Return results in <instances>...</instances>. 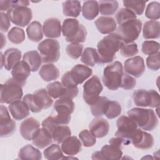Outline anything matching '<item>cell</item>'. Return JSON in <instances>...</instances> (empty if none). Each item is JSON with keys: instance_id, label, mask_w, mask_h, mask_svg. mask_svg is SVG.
<instances>
[{"instance_id": "obj_55", "label": "cell", "mask_w": 160, "mask_h": 160, "mask_svg": "<svg viewBox=\"0 0 160 160\" xmlns=\"http://www.w3.org/2000/svg\"><path fill=\"white\" fill-rule=\"evenodd\" d=\"M1 39H2V42H1V48H2L3 46H4V44H6V38L4 36L3 34L1 33Z\"/></svg>"}, {"instance_id": "obj_8", "label": "cell", "mask_w": 160, "mask_h": 160, "mask_svg": "<svg viewBox=\"0 0 160 160\" xmlns=\"http://www.w3.org/2000/svg\"><path fill=\"white\" fill-rule=\"evenodd\" d=\"M23 95L22 86L17 83L12 78L8 79L3 84H1L0 102L1 104H11L20 100Z\"/></svg>"}, {"instance_id": "obj_53", "label": "cell", "mask_w": 160, "mask_h": 160, "mask_svg": "<svg viewBox=\"0 0 160 160\" xmlns=\"http://www.w3.org/2000/svg\"><path fill=\"white\" fill-rule=\"evenodd\" d=\"M61 83L66 87L67 88H75L77 87V86L73 82L72 79H71L70 74H69V71L66 72L64 73L62 78H61Z\"/></svg>"}, {"instance_id": "obj_20", "label": "cell", "mask_w": 160, "mask_h": 160, "mask_svg": "<svg viewBox=\"0 0 160 160\" xmlns=\"http://www.w3.org/2000/svg\"><path fill=\"white\" fill-rule=\"evenodd\" d=\"M92 73V70L87 66L76 64L69 71L71 79L77 86L82 84L85 80L89 78Z\"/></svg>"}, {"instance_id": "obj_42", "label": "cell", "mask_w": 160, "mask_h": 160, "mask_svg": "<svg viewBox=\"0 0 160 160\" xmlns=\"http://www.w3.org/2000/svg\"><path fill=\"white\" fill-rule=\"evenodd\" d=\"M144 1H123V5L126 8L132 11L137 15H142L144 12L146 3Z\"/></svg>"}, {"instance_id": "obj_12", "label": "cell", "mask_w": 160, "mask_h": 160, "mask_svg": "<svg viewBox=\"0 0 160 160\" xmlns=\"http://www.w3.org/2000/svg\"><path fill=\"white\" fill-rule=\"evenodd\" d=\"M7 14L14 24L22 28L28 25L32 18L31 9L22 4L12 8L7 12Z\"/></svg>"}, {"instance_id": "obj_19", "label": "cell", "mask_w": 160, "mask_h": 160, "mask_svg": "<svg viewBox=\"0 0 160 160\" xmlns=\"http://www.w3.org/2000/svg\"><path fill=\"white\" fill-rule=\"evenodd\" d=\"M31 71L28 65L24 61H20L12 69L11 74L13 79L22 87L26 84Z\"/></svg>"}, {"instance_id": "obj_32", "label": "cell", "mask_w": 160, "mask_h": 160, "mask_svg": "<svg viewBox=\"0 0 160 160\" xmlns=\"http://www.w3.org/2000/svg\"><path fill=\"white\" fill-rule=\"evenodd\" d=\"M28 38L34 42H39L43 38V30L41 24L39 21H32L26 28Z\"/></svg>"}, {"instance_id": "obj_54", "label": "cell", "mask_w": 160, "mask_h": 160, "mask_svg": "<svg viewBox=\"0 0 160 160\" xmlns=\"http://www.w3.org/2000/svg\"><path fill=\"white\" fill-rule=\"evenodd\" d=\"M92 159H102L100 151H96L92 155Z\"/></svg>"}, {"instance_id": "obj_52", "label": "cell", "mask_w": 160, "mask_h": 160, "mask_svg": "<svg viewBox=\"0 0 160 160\" xmlns=\"http://www.w3.org/2000/svg\"><path fill=\"white\" fill-rule=\"evenodd\" d=\"M10 19L7 14H5L3 12H1V32H7L11 26Z\"/></svg>"}, {"instance_id": "obj_17", "label": "cell", "mask_w": 160, "mask_h": 160, "mask_svg": "<svg viewBox=\"0 0 160 160\" xmlns=\"http://www.w3.org/2000/svg\"><path fill=\"white\" fill-rule=\"evenodd\" d=\"M16 122L12 119L7 108L1 105L0 108V136L8 137L13 134L16 130Z\"/></svg>"}, {"instance_id": "obj_35", "label": "cell", "mask_w": 160, "mask_h": 160, "mask_svg": "<svg viewBox=\"0 0 160 160\" xmlns=\"http://www.w3.org/2000/svg\"><path fill=\"white\" fill-rule=\"evenodd\" d=\"M18 157L21 159L39 160L42 158L41 151L30 144L22 147L18 152Z\"/></svg>"}, {"instance_id": "obj_46", "label": "cell", "mask_w": 160, "mask_h": 160, "mask_svg": "<svg viewBox=\"0 0 160 160\" xmlns=\"http://www.w3.org/2000/svg\"><path fill=\"white\" fill-rule=\"evenodd\" d=\"M120 52L122 56L126 58L135 56L138 53V45L135 42L124 43L122 42L120 48Z\"/></svg>"}, {"instance_id": "obj_37", "label": "cell", "mask_w": 160, "mask_h": 160, "mask_svg": "<svg viewBox=\"0 0 160 160\" xmlns=\"http://www.w3.org/2000/svg\"><path fill=\"white\" fill-rule=\"evenodd\" d=\"M81 61L82 63L89 66H94L96 64H99V56L97 50L93 48H86L84 50Z\"/></svg>"}, {"instance_id": "obj_38", "label": "cell", "mask_w": 160, "mask_h": 160, "mask_svg": "<svg viewBox=\"0 0 160 160\" xmlns=\"http://www.w3.org/2000/svg\"><path fill=\"white\" fill-rule=\"evenodd\" d=\"M109 101L108 98L105 96H99L93 104L90 105L92 114L96 117L104 115Z\"/></svg>"}, {"instance_id": "obj_27", "label": "cell", "mask_w": 160, "mask_h": 160, "mask_svg": "<svg viewBox=\"0 0 160 160\" xmlns=\"http://www.w3.org/2000/svg\"><path fill=\"white\" fill-rule=\"evenodd\" d=\"M32 144L39 149H43L52 143V138L44 128H39L32 138Z\"/></svg>"}, {"instance_id": "obj_31", "label": "cell", "mask_w": 160, "mask_h": 160, "mask_svg": "<svg viewBox=\"0 0 160 160\" xmlns=\"http://www.w3.org/2000/svg\"><path fill=\"white\" fill-rule=\"evenodd\" d=\"M22 61L28 65L32 72L37 71L39 69L42 62L39 53L34 50L25 52L22 56Z\"/></svg>"}, {"instance_id": "obj_40", "label": "cell", "mask_w": 160, "mask_h": 160, "mask_svg": "<svg viewBox=\"0 0 160 160\" xmlns=\"http://www.w3.org/2000/svg\"><path fill=\"white\" fill-rule=\"evenodd\" d=\"M62 152H63L62 151L59 146L56 144H51L43 151L45 159L48 160L62 159L64 157Z\"/></svg>"}, {"instance_id": "obj_51", "label": "cell", "mask_w": 160, "mask_h": 160, "mask_svg": "<svg viewBox=\"0 0 160 160\" xmlns=\"http://www.w3.org/2000/svg\"><path fill=\"white\" fill-rule=\"evenodd\" d=\"M146 65L148 68L152 71H158L159 69V52L149 55L146 58Z\"/></svg>"}, {"instance_id": "obj_21", "label": "cell", "mask_w": 160, "mask_h": 160, "mask_svg": "<svg viewBox=\"0 0 160 160\" xmlns=\"http://www.w3.org/2000/svg\"><path fill=\"white\" fill-rule=\"evenodd\" d=\"M39 122L34 118H29L24 120L19 128L20 133L22 137L27 140L31 141L36 132L39 129Z\"/></svg>"}, {"instance_id": "obj_7", "label": "cell", "mask_w": 160, "mask_h": 160, "mask_svg": "<svg viewBox=\"0 0 160 160\" xmlns=\"http://www.w3.org/2000/svg\"><path fill=\"white\" fill-rule=\"evenodd\" d=\"M38 49L44 63L57 62L60 58L59 42L54 39H46L40 42Z\"/></svg>"}, {"instance_id": "obj_11", "label": "cell", "mask_w": 160, "mask_h": 160, "mask_svg": "<svg viewBox=\"0 0 160 160\" xmlns=\"http://www.w3.org/2000/svg\"><path fill=\"white\" fill-rule=\"evenodd\" d=\"M132 98L135 105L139 107L156 108L160 104L159 94L154 89H138L134 92Z\"/></svg>"}, {"instance_id": "obj_6", "label": "cell", "mask_w": 160, "mask_h": 160, "mask_svg": "<svg viewBox=\"0 0 160 160\" xmlns=\"http://www.w3.org/2000/svg\"><path fill=\"white\" fill-rule=\"evenodd\" d=\"M122 74L123 67L121 62L115 61L108 65L103 71L102 79L104 85L109 90H118L120 86Z\"/></svg>"}, {"instance_id": "obj_43", "label": "cell", "mask_w": 160, "mask_h": 160, "mask_svg": "<svg viewBox=\"0 0 160 160\" xmlns=\"http://www.w3.org/2000/svg\"><path fill=\"white\" fill-rule=\"evenodd\" d=\"M9 40L13 44H19L25 39V32L24 30L18 27H13L8 33Z\"/></svg>"}, {"instance_id": "obj_24", "label": "cell", "mask_w": 160, "mask_h": 160, "mask_svg": "<svg viewBox=\"0 0 160 160\" xmlns=\"http://www.w3.org/2000/svg\"><path fill=\"white\" fill-rule=\"evenodd\" d=\"M8 108L11 116L15 120H22L29 115V109L23 100H18L9 104Z\"/></svg>"}, {"instance_id": "obj_1", "label": "cell", "mask_w": 160, "mask_h": 160, "mask_svg": "<svg viewBox=\"0 0 160 160\" xmlns=\"http://www.w3.org/2000/svg\"><path fill=\"white\" fill-rule=\"evenodd\" d=\"M122 42L116 33L109 34L100 40L97 44L99 64L112 62L120 49Z\"/></svg>"}, {"instance_id": "obj_25", "label": "cell", "mask_w": 160, "mask_h": 160, "mask_svg": "<svg viewBox=\"0 0 160 160\" xmlns=\"http://www.w3.org/2000/svg\"><path fill=\"white\" fill-rule=\"evenodd\" d=\"M94 24L98 31L102 34H111L117 28L115 19L109 16H100L95 21Z\"/></svg>"}, {"instance_id": "obj_15", "label": "cell", "mask_w": 160, "mask_h": 160, "mask_svg": "<svg viewBox=\"0 0 160 160\" xmlns=\"http://www.w3.org/2000/svg\"><path fill=\"white\" fill-rule=\"evenodd\" d=\"M116 124L118 131L115 133V136L123 139L129 144V138L138 126L129 116H120L117 120Z\"/></svg>"}, {"instance_id": "obj_30", "label": "cell", "mask_w": 160, "mask_h": 160, "mask_svg": "<svg viewBox=\"0 0 160 160\" xmlns=\"http://www.w3.org/2000/svg\"><path fill=\"white\" fill-rule=\"evenodd\" d=\"M39 74L40 77L46 82L57 79L59 76V69L51 63L42 65L39 71Z\"/></svg>"}, {"instance_id": "obj_50", "label": "cell", "mask_w": 160, "mask_h": 160, "mask_svg": "<svg viewBox=\"0 0 160 160\" xmlns=\"http://www.w3.org/2000/svg\"><path fill=\"white\" fill-rule=\"evenodd\" d=\"M136 84V80L135 78L126 73L122 74L119 88H121L125 90H129L133 89Z\"/></svg>"}, {"instance_id": "obj_36", "label": "cell", "mask_w": 160, "mask_h": 160, "mask_svg": "<svg viewBox=\"0 0 160 160\" xmlns=\"http://www.w3.org/2000/svg\"><path fill=\"white\" fill-rule=\"evenodd\" d=\"M81 11V2L79 1H66L62 3V12L64 16L77 18Z\"/></svg>"}, {"instance_id": "obj_39", "label": "cell", "mask_w": 160, "mask_h": 160, "mask_svg": "<svg viewBox=\"0 0 160 160\" xmlns=\"http://www.w3.org/2000/svg\"><path fill=\"white\" fill-rule=\"evenodd\" d=\"M99 11L102 15L111 16L117 11L119 3L117 1H99Z\"/></svg>"}, {"instance_id": "obj_16", "label": "cell", "mask_w": 160, "mask_h": 160, "mask_svg": "<svg viewBox=\"0 0 160 160\" xmlns=\"http://www.w3.org/2000/svg\"><path fill=\"white\" fill-rule=\"evenodd\" d=\"M130 143L140 149H149L151 148L154 143L153 136L140 129H136L129 138Z\"/></svg>"}, {"instance_id": "obj_5", "label": "cell", "mask_w": 160, "mask_h": 160, "mask_svg": "<svg viewBox=\"0 0 160 160\" xmlns=\"http://www.w3.org/2000/svg\"><path fill=\"white\" fill-rule=\"evenodd\" d=\"M141 28L142 22L136 18L127 21L119 25L115 33L122 42L132 43L138 38Z\"/></svg>"}, {"instance_id": "obj_33", "label": "cell", "mask_w": 160, "mask_h": 160, "mask_svg": "<svg viewBox=\"0 0 160 160\" xmlns=\"http://www.w3.org/2000/svg\"><path fill=\"white\" fill-rule=\"evenodd\" d=\"M99 4L96 1H86L83 2L82 12L87 20H92L99 14Z\"/></svg>"}, {"instance_id": "obj_22", "label": "cell", "mask_w": 160, "mask_h": 160, "mask_svg": "<svg viewBox=\"0 0 160 160\" xmlns=\"http://www.w3.org/2000/svg\"><path fill=\"white\" fill-rule=\"evenodd\" d=\"M42 30L45 36L49 39L59 38L62 32L61 21L56 18H49L44 22Z\"/></svg>"}, {"instance_id": "obj_29", "label": "cell", "mask_w": 160, "mask_h": 160, "mask_svg": "<svg viewBox=\"0 0 160 160\" xmlns=\"http://www.w3.org/2000/svg\"><path fill=\"white\" fill-rule=\"evenodd\" d=\"M143 37L146 39H157L160 37V23L158 21H148L142 28Z\"/></svg>"}, {"instance_id": "obj_56", "label": "cell", "mask_w": 160, "mask_h": 160, "mask_svg": "<svg viewBox=\"0 0 160 160\" xmlns=\"http://www.w3.org/2000/svg\"><path fill=\"white\" fill-rule=\"evenodd\" d=\"M4 66V55L2 52H1V68L2 69Z\"/></svg>"}, {"instance_id": "obj_4", "label": "cell", "mask_w": 160, "mask_h": 160, "mask_svg": "<svg viewBox=\"0 0 160 160\" xmlns=\"http://www.w3.org/2000/svg\"><path fill=\"white\" fill-rule=\"evenodd\" d=\"M22 100L26 103L29 110L35 113L50 108L53 103L52 99L44 88L36 90L33 94H26Z\"/></svg>"}, {"instance_id": "obj_28", "label": "cell", "mask_w": 160, "mask_h": 160, "mask_svg": "<svg viewBox=\"0 0 160 160\" xmlns=\"http://www.w3.org/2000/svg\"><path fill=\"white\" fill-rule=\"evenodd\" d=\"M21 52L17 48L8 49L4 53V67L7 71L11 70L20 61Z\"/></svg>"}, {"instance_id": "obj_14", "label": "cell", "mask_w": 160, "mask_h": 160, "mask_svg": "<svg viewBox=\"0 0 160 160\" xmlns=\"http://www.w3.org/2000/svg\"><path fill=\"white\" fill-rule=\"evenodd\" d=\"M46 90L49 96L54 98H70L72 99L78 94V88H67L59 81H54L48 84Z\"/></svg>"}, {"instance_id": "obj_9", "label": "cell", "mask_w": 160, "mask_h": 160, "mask_svg": "<svg viewBox=\"0 0 160 160\" xmlns=\"http://www.w3.org/2000/svg\"><path fill=\"white\" fill-rule=\"evenodd\" d=\"M42 126L49 132L52 140L58 143H62L71 135L69 127L66 125L58 124L55 121L54 116H48L44 119L42 122Z\"/></svg>"}, {"instance_id": "obj_26", "label": "cell", "mask_w": 160, "mask_h": 160, "mask_svg": "<svg viewBox=\"0 0 160 160\" xmlns=\"http://www.w3.org/2000/svg\"><path fill=\"white\" fill-rule=\"evenodd\" d=\"M81 142L76 136H69L61 144L62 151L68 156H74L81 151Z\"/></svg>"}, {"instance_id": "obj_47", "label": "cell", "mask_w": 160, "mask_h": 160, "mask_svg": "<svg viewBox=\"0 0 160 160\" xmlns=\"http://www.w3.org/2000/svg\"><path fill=\"white\" fill-rule=\"evenodd\" d=\"M79 138L84 147H92L96 142V137L88 129L81 131L79 134Z\"/></svg>"}, {"instance_id": "obj_3", "label": "cell", "mask_w": 160, "mask_h": 160, "mask_svg": "<svg viewBox=\"0 0 160 160\" xmlns=\"http://www.w3.org/2000/svg\"><path fill=\"white\" fill-rule=\"evenodd\" d=\"M62 33L67 42L81 43L85 42L87 36L86 28L74 18L66 19L62 25Z\"/></svg>"}, {"instance_id": "obj_23", "label": "cell", "mask_w": 160, "mask_h": 160, "mask_svg": "<svg viewBox=\"0 0 160 160\" xmlns=\"http://www.w3.org/2000/svg\"><path fill=\"white\" fill-rule=\"evenodd\" d=\"M89 128L90 132L96 138H102L108 134L109 130V124L105 119L97 117L92 120Z\"/></svg>"}, {"instance_id": "obj_13", "label": "cell", "mask_w": 160, "mask_h": 160, "mask_svg": "<svg viewBox=\"0 0 160 160\" xmlns=\"http://www.w3.org/2000/svg\"><path fill=\"white\" fill-rule=\"evenodd\" d=\"M103 86L97 76H92L83 85V99L89 106L93 104L99 97Z\"/></svg>"}, {"instance_id": "obj_44", "label": "cell", "mask_w": 160, "mask_h": 160, "mask_svg": "<svg viewBox=\"0 0 160 160\" xmlns=\"http://www.w3.org/2000/svg\"><path fill=\"white\" fill-rule=\"evenodd\" d=\"M145 16L147 18L156 21L160 18V4L157 1H152L147 6Z\"/></svg>"}, {"instance_id": "obj_49", "label": "cell", "mask_w": 160, "mask_h": 160, "mask_svg": "<svg viewBox=\"0 0 160 160\" xmlns=\"http://www.w3.org/2000/svg\"><path fill=\"white\" fill-rule=\"evenodd\" d=\"M141 51L146 55H152L159 52V43L155 41H145L142 44Z\"/></svg>"}, {"instance_id": "obj_10", "label": "cell", "mask_w": 160, "mask_h": 160, "mask_svg": "<svg viewBox=\"0 0 160 160\" xmlns=\"http://www.w3.org/2000/svg\"><path fill=\"white\" fill-rule=\"evenodd\" d=\"M75 104L70 98H59L54 104L57 115L54 116L55 121L61 125H66L71 121V114L73 112Z\"/></svg>"}, {"instance_id": "obj_45", "label": "cell", "mask_w": 160, "mask_h": 160, "mask_svg": "<svg viewBox=\"0 0 160 160\" xmlns=\"http://www.w3.org/2000/svg\"><path fill=\"white\" fill-rule=\"evenodd\" d=\"M136 19V14L128 8H121L116 14V22L121 25L124 22Z\"/></svg>"}, {"instance_id": "obj_2", "label": "cell", "mask_w": 160, "mask_h": 160, "mask_svg": "<svg viewBox=\"0 0 160 160\" xmlns=\"http://www.w3.org/2000/svg\"><path fill=\"white\" fill-rule=\"evenodd\" d=\"M128 115L138 126L144 131H152L158 124L156 114L151 109L134 108L128 112Z\"/></svg>"}, {"instance_id": "obj_48", "label": "cell", "mask_w": 160, "mask_h": 160, "mask_svg": "<svg viewBox=\"0 0 160 160\" xmlns=\"http://www.w3.org/2000/svg\"><path fill=\"white\" fill-rule=\"evenodd\" d=\"M83 48V45L79 43H70L67 46L66 51L68 56L77 59L82 55Z\"/></svg>"}, {"instance_id": "obj_41", "label": "cell", "mask_w": 160, "mask_h": 160, "mask_svg": "<svg viewBox=\"0 0 160 160\" xmlns=\"http://www.w3.org/2000/svg\"><path fill=\"white\" fill-rule=\"evenodd\" d=\"M121 109V106L118 101H109L104 112V115L109 119H114L120 115Z\"/></svg>"}, {"instance_id": "obj_34", "label": "cell", "mask_w": 160, "mask_h": 160, "mask_svg": "<svg viewBox=\"0 0 160 160\" xmlns=\"http://www.w3.org/2000/svg\"><path fill=\"white\" fill-rule=\"evenodd\" d=\"M102 159H119L122 156L121 148L113 144H106L100 151Z\"/></svg>"}, {"instance_id": "obj_18", "label": "cell", "mask_w": 160, "mask_h": 160, "mask_svg": "<svg viewBox=\"0 0 160 160\" xmlns=\"http://www.w3.org/2000/svg\"><path fill=\"white\" fill-rule=\"evenodd\" d=\"M145 64L144 59L139 56L128 59L124 63V71L128 74L139 78L145 71Z\"/></svg>"}]
</instances>
